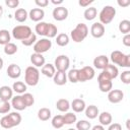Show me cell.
<instances>
[{
    "instance_id": "cell-1",
    "label": "cell",
    "mask_w": 130,
    "mask_h": 130,
    "mask_svg": "<svg viewBox=\"0 0 130 130\" xmlns=\"http://www.w3.org/2000/svg\"><path fill=\"white\" fill-rule=\"evenodd\" d=\"M21 122V115L17 112H12L10 114H7L3 116L0 120V125L4 129H11L17 125H19Z\"/></svg>"
},
{
    "instance_id": "cell-2",
    "label": "cell",
    "mask_w": 130,
    "mask_h": 130,
    "mask_svg": "<svg viewBox=\"0 0 130 130\" xmlns=\"http://www.w3.org/2000/svg\"><path fill=\"white\" fill-rule=\"evenodd\" d=\"M111 61L113 64L120 67H130V55L124 54L119 50H115L111 53Z\"/></svg>"
},
{
    "instance_id": "cell-3",
    "label": "cell",
    "mask_w": 130,
    "mask_h": 130,
    "mask_svg": "<svg viewBox=\"0 0 130 130\" xmlns=\"http://www.w3.org/2000/svg\"><path fill=\"white\" fill-rule=\"evenodd\" d=\"M88 35V27L85 23H78L70 32V38L75 43H81Z\"/></svg>"
},
{
    "instance_id": "cell-4",
    "label": "cell",
    "mask_w": 130,
    "mask_h": 130,
    "mask_svg": "<svg viewBox=\"0 0 130 130\" xmlns=\"http://www.w3.org/2000/svg\"><path fill=\"white\" fill-rule=\"evenodd\" d=\"M40 80V71L35 66H28L26 67L24 71V81L26 85L35 86L39 83Z\"/></svg>"
},
{
    "instance_id": "cell-5",
    "label": "cell",
    "mask_w": 130,
    "mask_h": 130,
    "mask_svg": "<svg viewBox=\"0 0 130 130\" xmlns=\"http://www.w3.org/2000/svg\"><path fill=\"white\" fill-rule=\"evenodd\" d=\"M115 15H116V9L111 5H106V6L103 7L101 12L99 13L100 22L103 25L104 24H109V23L112 22Z\"/></svg>"
},
{
    "instance_id": "cell-6",
    "label": "cell",
    "mask_w": 130,
    "mask_h": 130,
    "mask_svg": "<svg viewBox=\"0 0 130 130\" xmlns=\"http://www.w3.org/2000/svg\"><path fill=\"white\" fill-rule=\"evenodd\" d=\"M11 34H12V37L14 39L21 42V41L27 39L32 34V30L27 25H16L13 27Z\"/></svg>"
},
{
    "instance_id": "cell-7",
    "label": "cell",
    "mask_w": 130,
    "mask_h": 130,
    "mask_svg": "<svg viewBox=\"0 0 130 130\" xmlns=\"http://www.w3.org/2000/svg\"><path fill=\"white\" fill-rule=\"evenodd\" d=\"M52 48V42L50 41V39L48 38H43L39 41H37L34 44V52L35 53H39V54H43L48 52L50 49Z\"/></svg>"
},
{
    "instance_id": "cell-8",
    "label": "cell",
    "mask_w": 130,
    "mask_h": 130,
    "mask_svg": "<svg viewBox=\"0 0 130 130\" xmlns=\"http://www.w3.org/2000/svg\"><path fill=\"white\" fill-rule=\"evenodd\" d=\"M95 75V71L91 66H84L78 69V82H85L91 80Z\"/></svg>"
},
{
    "instance_id": "cell-9",
    "label": "cell",
    "mask_w": 130,
    "mask_h": 130,
    "mask_svg": "<svg viewBox=\"0 0 130 130\" xmlns=\"http://www.w3.org/2000/svg\"><path fill=\"white\" fill-rule=\"evenodd\" d=\"M69 65H70V60L66 55L57 56L54 62V66H55V69H57V71L66 72L69 68Z\"/></svg>"
},
{
    "instance_id": "cell-10",
    "label": "cell",
    "mask_w": 130,
    "mask_h": 130,
    "mask_svg": "<svg viewBox=\"0 0 130 130\" xmlns=\"http://www.w3.org/2000/svg\"><path fill=\"white\" fill-rule=\"evenodd\" d=\"M68 9L64 6H56L54 9H53V12H52V15H53V18L57 21H63L65 20L67 17H68Z\"/></svg>"
},
{
    "instance_id": "cell-11",
    "label": "cell",
    "mask_w": 130,
    "mask_h": 130,
    "mask_svg": "<svg viewBox=\"0 0 130 130\" xmlns=\"http://www.w3.org/2000/svg\"><path fill=\"white\" fill-rule=\"evenodd\" d=\"M124 99V92L121 89H112L108 92V100L112 104H118Z\"/></svg>"
},
{
    "instance_id": "cell-12",
    "label": "cell",
    "mask_w": 130,
    "mask_h": 130,
    "mask_svg": "<svg viewBox=\"0 0 130 130\" xmlns=\"http://www.w3.org/2000/svg\"><path fill=\"white\" fill-rule=\"evenodd\" d=\"M90 35L95 38L100 39L105 35V26L101 22H94L90 26Z\"/></svg>"
},
{
    "instance_id": "cell-13",
    "label": "cell",
    "mask_w": 130,
    "mask_h": 130,
    "mask_svg": "<svg viewBox=\"0 0 130 130\" xmlns=\"http://www.w3.org/2000/svg\"><path fill=\"white\" fill-rule=\"evenodd\" d=\"M109 64V58L106 55H100L93 59V66L96 69L104 70Z\"/></svg>"
},
{
    "instance_id": "cell-14",
    "label": "cell",
    "mask_w": 130,
    "mask_h": 130,
    "mask_svg": "<svg viewBox=\"0 0 130 130\" xmlns=\"http://www.w3.org/2000/svg\"><path fill=\"white\" fill-rule=\"evenodd\" d=\"M6 73L8 75V77H10L11 79H16L21 75V68L17 65V64H10L6 70Z\"/></svg>"
},
{
    "instance_id": "cell-15",
    "label": "cell",
    "mask_w": 130,
    "mask_h": 130,
    "mask_svg": "<svg viewBox=\"0 0 130 130\" xmlns=\"http://www.w3.org/2000/svg\"><path fill=\"white\" fill-rule=\"evenodd\" d=\"M45 16V11L42 8H32L29 12H28V17L36 22H40L42 21V19Z\"/></svg>"
},
{
    "instance_id": "cell-16",
    "label": "cell",
    "mask_w": 130,
    "mask_h": 130,
    "mask_svg": "<svg viewBox=\"0 0 130 130\" xmlns=\"http://www.w3.org/2000/svg\"><path fill=\"white\" fill-rule=\"evenodd\" d=\"M11 107L13 109H15L16 111H23L24 109H26V106L22 100L21 94L15 95L11 99Z\"/></svg>"
},
{
    "instance_id": "cell-17",
    "label": "cell",
    "mask_w": 130,
    "mask_h": 130,
    "mask_svg": "<svg viewBox=\"0 0 130 130\" xmlns=\"http://www.w3.org/2000/svg\"><path fill=\"white\" fill-rule=\"evenodd\" d=\"M30 62L32 64V66L35 67H43L46 64V59L43 56V54H39V53H34L30 56Z\"/></svg>"
},
{
    "instance_id": "cell-18",
    "label": "cell",
    "mask_w": 130,
    "mask_h": 130,
    "mask_svg": "<svg viewBox=\"0 0 130 130\" xmlns=\"http://www.w3.org/2000/svg\"><path fill=\"white\" fill-rule=\"evenodd\" d=\"M12 98H13V90L10 86L3 85L0 87V100L9 102V100H11Z\"/></svg>"
},
{
    "instance_id": "cell-19",
    "label": "cell",
    "mask_w": 130,
    "mask_h": 130,
    "mask_svg": "<svg viewBox=\"0 0 130 130\" xmlns=\"http://www.w3.org/2000/svg\"><path fill=\"white\" fill-rule=\"evenodd\" d=\"M85 102L81 99H74L71 104H70V108H72V110L75 113H81L85 110Z\"/></svg>"
},
{
    "instance_id": "cell-20",
    "label": "cell",
    "mask_w": 130,
    "mask_h": 130,
    "mask_svg": "<svg viewBox=\"0 0 130 130\" xmlns=\"http://www.w3.org/2000/svg\"><path fill=\"white\" fill-rule=\"evenodd\" d=\"M41 72H42V74L45 75L46 77H48V78H53V76H54L55 73H56V69H55L54 64L48 63V64H45V65L42 67Z\"/></svg>"
},
{
    "instance_id": "cell-21",
    "label": "cell",
    "mask_w": 130,
    "mask_h": 130,
    "mask_svg": "<svg viewBox=\"0 0 130 130\" xmlns=\"http://www.w3.org/2000/svg\"><path fill=\"white\" fill-rule=\"evenodd\" d=\"M53 81L57 85H64L67 82V74L66 72L62 71H57L55 75L53 76Z\"/></svg>"
},
{
    "instance_id": "cell-22",
    "label": "cell",
    "mask_w": 130,
    "mask_h": 130,
    "mask_svg": "<svg viewBox=\"0 0 130 130\" xmlns=\"http://www.w3.org/2000/svg\"><path fill=\"white\" fill-rule=\"evenodd\" d=\"M98 117H99L100 125H102V126H109L113 121V117L109 112H103V113L99 114Z\"/></svg>"
},
{
    "instance_id": "cell-23",
    "label": "cell",
    "mask_w": 130,
    "mask_h": 130,
    "mask_svg": "<svg viewBox=\"0 0 130 130\" xmlns=\"http://www.w3.org/2000/svg\"><path fill=\"white\" fill-rule=\"evenodd\" d=\"M85 116L88 118V119H95L99 114H100V111H99V108L94 105H89L87 107H85Z\"/></svg>"
},
{
    "instance_id": "cell-24",
    "label": "cell",
    "mask_w": 130,
    "mask_h": 130,
    "mask_svg": "<svg viewBox=\"0 0 130 130\" xmlns=\"http://www.w3.org/2000/svg\"><path fill=\"white\" fill-rule=\"evenodd\" d=\"M103 71H104L105 73H107L108 76H109L112 80L115 79V78L118 76V74H119V70H118L117 66L114 65V64H108V66H107Z\"/></svg>"
},
{
    "instance_id": "cell-25",
    "label": "cell",
    "mask_w": 130,
    "mask_h": 130,
    "mask_svg": "<svg viewBox=\"0 0 130 130\" xmlns=\"http://www.w3.org/2000/svg\"><path fill=\"white\" fill-rule=\"evenodd\" d=\"M28 17V12L24 8H18L16 9L14 13V18L18 22H24Z\"/></svg>"
},
{
    "instance_id": "cell-26",
    "label": "cell",
    "mask_w": 130,
    "mask_h": 130,
    "mask_svg": "<svg viewBox=\"0 0 130 130\" xmlns=\"http://www.w3.org/2000/svg\"><path fill=\"white\" fill-rule=\"evenodd\" d=\"M48 27H49V23L45 22V21H40L36 24L35 26V31L40 35V36H47V31H48Z\"/></svg>"
},
{
    "instance_id": "cell-27",
    "label": "cell",
    "mask_w": 130,
    "mask_h": 130,
    "mask_svg": "<svg viewBox=\"0 0 130 130\" xmlns=\"http://www.w3.org/2000/svg\"><path fill=\"white\" fill-rule=\"evenodd\" d=\"M56 108H57L58 111H60L62 113H65L70 109V103L66 99H59L56 103Z\"/></svg>"
},
{
    "instance_id": "cell-28",
    "label": "cell",
    "mask_w": 130,
    "mask_h": 130,
    "mask_svg": "<svg viewBox=\"0 0 130 130\" xmlns=\"http://www.w3.org/2000/svg\"><path fill=\"white\" fill-rule=\"evenodd\" d=\"M52 116L51 110L49 108H41L38 111V118L41 121H48Z\"/></svg>"
},
{
    "instance_id": "cell-29",
    "label": "cell",
    "mask_w": 130,
    "mask_h": 130,
    "mask_svg": "<svg viewBox=\"0 0 130 130\" xmlns=\"http://www.w3.org/2000/svg\"><path fill=\"white\" fill-rule=\"evenodd\" d=\"M98 15V10L95 7H87L84 12H83V16L86 20H93Z\"/></svg>"
},
{
    "instance_id": "cell-30",
    "label": "cell",
    "mask_w": 130,
    "mask_h": 130,
    "mask_svg": "<svg viewBox=\"0 0 130 130\" xmlns=\"http://www.w3.org/2000/svg\"><path fill=\"white\" fill-rule=\"evenodd\" d=\"M69 41H70L69 36L66 35V34H64V32H61V34H59V35L56 37V44H57L58 46H60V47H65V46H67V45L69 44Z\"/></svg>"
},
{
    "instance_id": "cell-31",
    "label": "cell",
    "mask_w": 130,
    "mask_h": 130,
    "mask_svg": "<svg viewBox=\"0 0 130 130\" xmlns=\"http://www.w3.org/2000/svg\"><path fill=\"white\" fill-rule=\"evenodd\" d=\"M26 89H27V86H26V84H25L24 82H22V81H15V82L13 83V85H12V90L15 91V92L18 93V94L24 93V92L26 91Z\"/></svg>"
},
{
    "instance_id": "cell-32",
    "label": "cell",
    "mask_w": 130,
    "mask_h": 130,
    "mask_svg": "<svg viewBox=\"0 0 130 130\" xmlns=\"http://www.w3.org/2000/svg\"><path fill=\"white\" fill-rule=\"evenodd\" d=\"M98 83H99V88L102 92H109L113 88L112 80H102V81H98Z\"/></svg>"
},
{
    "instance_id": "cell-33",
    "label": "cell",
    "mask_w": 130,
    "mask_h": 130,
    "mask_svg": "<svg viewBox=\"0 0 130 130\" xmlns=\"http://www.w3.org/2000/svg\"><path fill=\"white\" fill-rule=\"evenodd\" d=\"M51 124L52 126L55 128V129H60L64 126V121H63V115H56L52 118V121H51Z\"/></svg>"
},
{
    "instance_id": "cell-34",
    "label": "cell",
    "mask_w": 130,
    "mask_h": 130,
    "mask_svg": "<svg viewBox=\"0 0 130 130\" xmlns=\"http://www.w3.org/2000/svg\"><path fill=\"white\" fill-rule=\"evenodd\" d=\"M11 36L7 29H0V45L5 46L6 44L10 43Z\"/></svg>"
},
{
    "instance_id": "cell-35",
    "label": "cell",
    "mask_w": 130,
    "mask_h": 130,
    "mask_svg": "<svg viewBox=\"0 0 130 130\" xmlns=\"http://www.w3.org/2000/svg\"><path fill=\"white\" fill-rule=\"evenodd\" d=\"M118 28H119L120 32H122L124 35L129 34L130 32V21L128 19H123L122 21H120Z\"/></svg>"
},
{
    "instance_id": "cell-36",
    "label": "cell",
    "mask_w": 130,
    "mask_h": 130,
    "mask_svg": "<svg viewBox=\"0 0 130 130\" xmlns=\"http://www.w3.org/2000/svg\"><path fill=\"white\" fill-rule=\"evenodd\" d=\"M63 121L64 125H71L77 121V117L73 113H66L65 115H63Z\"/></svg>"
},
{
    "instance_id": "cell-37",
    "label": "cell",
    "mask_w": 130,
    "mask_h": 130,
    "mask_svg": "<svg viewBox=\"0 0 130 130\" xmlns=\"http://www.w3.org/2000/svg\"><path fill=\"white\" fill-rule=\"evenodd\" d=\"M17 52V46L14 43H8L4 46V53L6 55H14Z\"/></svg>"
},
{
    "instance_id": "cell-38",
    "label": "cell",
    "mask_w": 130,
    "mask_h": 130,
    "mask_svg": "<svg viewBox=\"0 0 130 130\" xmlns=\"http://www.w3.org/2000/svg\"><path fill=\"white\" fill-rule=\"evenodd\" d=\"M67 79L72 83L78 82V69H71L67 73Z\"/></svg>"
},
{
    "instance_id": "cell-39",
    "label": "cell",
    "mask_w": 130,
    "mask_h": 130,
    "mask_svg": "<svg viewBox=\"0 0 130 130\" xmlns=\"http://www.w3.org/2000/svg\"><path fill=\"white\" fill-rule=\"evenodd\" d=\"M21 96H22V100H23V102H24L26 108L34 105V103H35V98H34V95H32L31 93H29V92H24V93L21 94Z\"/></svg>"
},
{
    "instance_id": "cell-40",
    "label": "cell",
    "mask_w": 130,
    "mask_h": 130,
    "mask_svg": "<svg viewBox=\"0 0 130 130\" xmlns=\"http://www.w3.org/2000/svg\"><path fill=\"white\" fill-rule=\"evenodd\" d=\"M91 124L86 120H79L76 122V130H90Z\"/></svg>"
},
{
    "instance_id": "cell-41",
    "label": "cell",
    "mask_w": 130,
    "mask_h": 130,
    "mask_svg": "<svg viewBox=\"0 0 130 130\" xmlns=\"http://www.w3.org/2000/svg\"><path fill=\"white\" fill-rule=\"evenodd\" d=\"M11 109V104L7 101L0 100V114H7Z\"/></svg>"
},
{
    "instance_id": "cell-42",
    "label": "cell",
    "mask_w": 130,
    "mask_h": 130,
    "mask_svg": "<svg viewBox=\"0 0 130 130\" xmlns=\"http://www.w3.org/2000/svg\"><path fill=\"white\" fill-rule=\"evenodd\" d=\"M57 32H58V28L55 24L53 23H49V27H48V31H47V38L48 39H51V38H55L57 36Z\"/></svg>"
},
{
    "instance_id": "cell-43",
    "label": "cell",
    "mask_w": 130,
    "mask_h": 130,
    "mask_svg": "<svg viewBox=\"0 0 130 130\" xmlns=\"http://www.w3.org/2000/svg\"><path fill=\"white\" fill-rule=\"evenodd\" d=\"M36 42H37V35L32 32V34H31L27 39H25V40L21 41V44H22L23 46H25V47H29V46L34 45Z\"/></svg>"
},
{
    "instance_id": "cell-44",
    "label": "cell",
    "mask_w": 130,
    "mask_h": 130,
    "mask_svg": "<svg viewBox=\"0 0 130 130\" xmlns=\"http://www.w3.org/2000/svg\"><path fill=\"white\" fill-rule=\"evenodd\" d=\"M120 79L123 83L125 84H129L130 83V71L129 70H125L121 73L120 75Z\"/></svg>"
},
{
    "instance_id": "cell-45",
    "label": "cell",
    "mask_w": 130,
    "mask_h": 130,
    "mask_svg": "<svg viewBox=\"0 0 130 130\" xmlns=\"http://www.w3.org/2000/svg\"><path fill=\"white\" fill-rule=\"evenodd\" d=\"M5 4L9 8H16L19 5V1L18 0H5Z\"/></svg>"
},
{
    "instance_id": "cell-46",
    "label": "cell",
    "mask_w": 130,
    "mask_h": 130,
    "mask_svg": "<svg viewBox=\"0 0 130 130\" xmlns=\"http://www.w3.org/2000/svg\"><path fill=\"white\" fill-rule=\"evenodd\" d=\"M35 3H36V5L39 6V8H44V7L48 6L49 1L48 0H36Z\"/></svg>"
},
{
    "instance_id": "cell-47",
    "label": "cell",
    "mask_w": 130,
    "mask_h": 130,
    "mask_svg": "<svg viewBox=\"0 0 130 130\" xmlns=\"http://www.w3.org/2000/svg\"><path fill=\"white\" fill-rule=\"evenodd\" d=\"M122 43H123L124 46H126V47H130V34H127V35H125V36L123 37V39H122Z\"/></svg>"
},
{
    "instance_id": "cell-48",
    "label": "cell",
    "mask_w": 130,
    "mask_h": 130,
    "mask_svg": "<svg viewBox=\"0 0 130 130\" xmlns=\"http://www.w3.org/2000/svg\"><path fill=\"white\" fill-rule=\"evenodd\" d=\"M108 130H122V126L119 123H111Z\"/></svg>"
},
{
    "instance_id": "cell-49",
    "label": "cell",
    "mask_w": 130,
    "mask_h": 130,
    "mask_svg": "<svg viewBox=\"0 0 130 130\" xmlns=\"http://www.w3.org/2000/svg\"><path fill=\"white\" fill-rule=\"evenodd\" d=\"M93 2V0H79L78 1V4L81 6V7H87L89 6V4H91Z\"/></svg>"
},
{
    "instance_id": "cell-50",
    "label": "cell",
    "mask_w": 130,
    "mask_h": 130,
    "mask_svg": "<svg viewBox=\"0 0 130 130\" xmlns=\"http://www.w3.org/2000/svg\"><path fill=\"white\" fill-rule=\"evenodd\" d=\"M117 3L121 7H127L130 5V0H118Z\"/></svg>"
},
{
    "instance_id": "cell-51",
    "label": "cell",
    "mask_w": 130,
    "mask_h": 130,
    "mask_svg": "<svg viewBox=\"0 0 130 130\" xmlns=\"http://www.w3.org/2000/svg\"><path fill=\"white\" fill-rule=\"evenodd\" d=\"M91 130H105V128L102 125H95V126H93L91 128Z\"/></svg>"
},
{
    "instance_id": "cell-52",
    "label": "cell",
    "mask_w": 130,
    "mask_h": 130,
    "mask_svg": "<svg viewBox=\"0 0 130 130\" xmlns=\"http://www.w3.org/2000/svg\"><path fill=\"white\" fill-rule=\"evenodd\" d=\"M51 3L54 4V5H57V6H58V5H60V4L63 3V0H57V1H56V0H51Z\"/></svg>"
},
{
    "instance_id": "cell-53",
    "label": "cell",
    "mask_w": 130,
    "mask_h": 130,
    "mask_svg": "<svg viewBox=\"0 0 130 130\" xmlns=\"http://www.w3.org/2000/svg\"><path fill=\"white\" fill-rule=\"evenodd\" d=\"M3 65H4V61H3V59L0 57V70L3 68Z\"/></svg>"
},
{
    "instance_id": "cell-54",
    "label": "cell",
    "mask_w": 130,
    "mask_h": 130,
    "mask_svg": "<svg viewBox=\"0 0 130 130\" xmlns=\"http://www.w3.org/2000/svg\"><path fill=\"white\" fill-rule=\"evenodd\" d=\"M129 123H130V120L128 119V120L126 121V125H127V130H130V126H129Z\"/></svg>"
},
{
    "instance_id": "cell-55",
    "label": "cell",
    "mask_w": 130,
    "mask_h": 130,
    "mask_svg": "<svg viewBox=\"0 0 130 130\" xmlns=\"http://www.w3.org/2000/svg\"><path fill=\"white\" fill-rule=\"evenodd\" d=\"M3 12H4V11H3V7L0 5V17H2V15H3Z\"/></svg>"
},
{
    "instance_id": "cell-56",
    "label": "cell",
    "mask_w": 130,
    "mask_h": 130,
    "mask_svg": "<svg viewBox=\"0 0 130 130\" xmlns=\"http://www.w3.org/2000/svg\"><path fill=\"white\" fill-rule=\"evenodd\" d=\"M67 130H76V129H73V128H69V129H67Z\"/></svg>"
},
{
    "instance_id": "cell-57",
    "label": "cell",
    "mask_w": 130,
    "mask_h": 130,
    "mask_svg": "<svg viewBox=\"0 0 130 130\" xmlns=\"http://www.w3.org/2000/svg\"><path fill=\"white\" fill-rule=\"evenodd\" d=\"M9 130H10V129H9Z\"/></svg>"
}]
</instances>
